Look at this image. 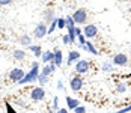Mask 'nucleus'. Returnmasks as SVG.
Listing matches in <instances>:
<instances>
[{"mask_svg":"<svg viewBox=\"0 0 131 113\" xmlns=\"http://www.w3.org/2000/svg\"><path fill=\"white\" fill-rule=\"evenodd\" d=\"M98 33V27L95 24H86L84 26V30H83V35L88 38V39H92V38L96 36Z\"/></svg>","mask_w":131,"mask_h":113,"instance_id":"7","label":"nucleus"},{"mask_svg":"<svg viewBox=\"0 0 131 113\" xmlns=\"http://www.w3.org/2000/svg\"><path fill=\"white\" fill-rule=\"evenodd\" d=\"M56 18H57V17H56ZM56 27H57V21L54 20V21H51V23H50V27H48V33H53Z\"/></svg>","mask_w":131,"mask_h":113,"instance_id":"23","label":"nucleus"},{"mask_svg":"<svg viewBox=\"0 0 131 113\" xmlns=\"http://www.w3.org/2000/svg\"><path fill=\"white\" fill-rule=\"evenodd\" d=\"M57 89H59V90H62V89H63V81H62V80H59V81H57Z\"/></svg>","mask_w":131,"mask_h":113,"instance_id":"30","label":"nucleus"},{"mask_svg":"<svg viewBox=\"0 0 131 113\" xmlns=\"http://www.w3.org/2000/svg\"><path fill=\"white\" fill-rule=\"evenodd\" d=\"M88 71H89V62L84 60V59L83 60H79L77 65H75V73L80 75V74H86Z\"/></svg>","mask_w":131,"mask_h":113,"instance_id":"8","label":"nucleus"},{"mask_svg":"<svg viewBox=\"0 0 131 113\" xmlns=\"http://www.w3.org/2000/svg\"><path fill=\"white\" fill-rule=\"evenodd\" d=\"M38 81H39L41 85H45V83L48 81V77H47V75H44V74H39V77H38Z\"/></svg>","mask_w":131,"mask_h":113,"instance_id":"21","label":"nucleus"},{"mask_svg":"<svg viewBox=\"0 0 131 113\" xmlns=\"http://www.w3.org/2000/svg\"><path fill=\"white\" fill-rule=\"evenodd\" d=\"M12 56H14L15 60H24L26 59V51L24 50H14Z\"/></svg>","mask_w":131,"mask_h":113,"instance_id":"15","label":"nucleus"},{"mask_svg":"<svg viewBox=\"0 0 131 113\" xmlns=\"http://www.w3.org/2000/svg\"><path fill=\"white\" fill-rule=\"evenodd\" d=\"M53 62L56 63V66H60L62 63H63V53H62V50H57L54 51V60Z\"/></svg>","mask_w":131,"mask_h":113,"instance_id":"12","label":"nucleus"},{"mask_svg":"<svg viewBox=\"0 0 131 113\" xmlns=\"http://www.w3.org/2000/svg\"><path fill=\"white\" fill-rule=\"evenodd\" d=\"M125 90H127V85H125V83H119L118 85V92L119 94H125Z\"/></svg>","mask_w":131,"mask_h":113,"instance_id":"22","label":"nucleus"},{"mask_svg":"<svg viewBox=\"0 0 131 113\" xmlns=\"http://www.w3.org/2000/svg\"><path fill=\"white\" fill-rule=\"evenodd\" d=\"M79 60H80V51H77V50L69 51V54H68V65L71 66L72 63L79 62Z\"/></svg>","mask_w":131,"mask_h":113,"instance_id":"10","label":"nucleus"},{"mask_svg":"<svg viewBox=\"0 0 131 113\" xmlns=\"http://www.w3.org/2000/svg\"><path fill=\"white\" fill-rule=\"evenodd\" d=\"M56 21H57V27H59V30H62V29H65L66 27L65 17H59V18H56Z\"/></svg>","mask_w":131,"mask_h":113,"instance_id":"18","label":"nucleus"},{"mask_svg":"<svg viewBox=\"0 0 131 113\" xmlns=\"http://www.w3.org/2000/svg\"><path fill=\"white\" fill-rule=\"evenodd\" d=\"M45 94L47 92L44 90V88L38 86V88H33L30 90V98H32V101H42L45 98Z\"/></svg>","mask_w":131,"mask_h":113,"instance_id":"3","label":"nucleus"},{"mask_svg":"<svg viewBox=\"0 0 131 113\" xmlns=\"http://www.w3.org/2000/svg\"><path fill=\"white\" fill-rule=\"evenodd\" d=\"M66 106H68L69 110H74L80 106V101L75 100V98H71V97H66Z\"/></svg>","mask_w":131,"mask_h":113,"instance_id":"13","label":"nucleus"},{"mask_svg":"<svg viewBox=\"0 0 131 113\" xmlns=\"http://www.w3.org/2000/svg\"><path fill=\"white\" fill-rule=\"evenodd\" d=\"M42 2H50V0H42Z\"/></svg>","mask_w":131,"mask_h":113,"instance_id":"34","label":"nucleus"},{"mask_svg":"<svg viewBox=\"0 0 131 113\" xmlns=\"http://www.w3.org/2000/svg\"><path fill=\"white\" fill-rule=\"evenodd\" d=\"M0 29H2V27H0Z\"/></svg>","mask_w":131,"mask_h":113,"instance_id":"37","label":"nucleus"},{"mask_svg":"<svg viewBox=\"0 0 131 113\" xmlns=\"http://www.w3.org/2000/svg\"><path fill=\"white\" fill-rule=\"evenodd\" d=\"M113 63L118 65V66H125V65L128 63V57H127V54H124V53H118V54H115V57H113Z\"/></svg>","mask_w":131,"mask_h":113,"instance_id":"9","label":"nucleus"},{"mask_svg":"<svg viewBox=\"0 0 131 113\" xmlns=\"http://www.w3.org/2000/svg\"><path fill=\"white\" fill-rule=\"evenodd\" d=\"M33 113H36V112H33Z\"/></svg>","mask_w":131,"mask_h":113,"instance_id":"36","label":"nucleus"},{"mask_svg":"<svg viewBox=\"0 0 131 113\" xmlns=\"http://www.w3.org/2000/svg\"><path fill=\"white\" fill-rule=\"evenodd\" d=\"M24 75H26V73H24L23 68H14V69H11V73H9V80H11V81H15V83H18Z\"/></svg>","mask_w":131,"mask_h":113,"instance_id":"4","label":"nucleus"},{"mask_svg":"<svg viewBox=\"0 0 131 113\" xmlns=\"http://www.w3.org/2000/svg\"><path fill=\"white\" fill-rule=\"evenodd\" d=\"M44 18H45L47 23L54 21V20H56V17H54V9H47V11L44 12Z\"/></svg>","mask_w":131,"mask_h":113,"instance_id":"14","label":"nucleus"},{"mask_svg":"<svg viewBox=\"0 0 131 113\" xmlns=\"http://www.w3.org/2000/svg\"><path fill=\"white\" fill-rule=\"evenodd\" d=\"M27 48L30 51H33V54H35L36 57H41V56H42V50H41L39 45H33V44H32V45H29Z\"/></svg>","mask_w":131,"mask_h":113,"instance_id":"16","label":"nucleus"},{"mask_svg":"<svg viewBox=\"0 0 131 113\" xmlns=\"http://www.w3.org/2000/svg\"><path fill=\"white\" fill-rule=\"evenodd\" d=\"M72 20H74L75 24H84L86 20H88V12L83 8H80V9H77L75 12L72 14Z\"/></svg>","mask_w":131,"mask_h":113,"instance_id":"2","label":"nucleus"},{"mask_svg":"<svg viewBox=\"0 0 131 113\" xmlns=\"http://www.w3.org/2000/svg\"><path fill=\"white\" fill-rule=\"evenodd\" d=\"M12 0H0V6H6V5H11Z\"/></svg>","mask_w":131,"mask_h":113,"instance_id":"28","label":"nucleus"},{"mask_svg":"<svg viewBox=\"0 0 131 113\" xmlns=\"http://www.w3.org/2000/svg\"><path fill=\"white\" fill-rule=\"evenodd\" d=\"M41 59H42V62L44 63H51L54 60V51H42V56H41Z\"/></svg>","mask_w":131,"mask_h":113,"instance_id":"11","label":"nucleus"},{"mask_svg":"<svg viewBox=\"0 0 131 113\" xmlns=\"http://www.w3.org/2000/svg\"><path fill=\"white\" fill-rule=\"evenodd\" d=\"M131 112V104L130 106H127L125 109H121V110H118V113H130Z\"/></svg>","mask_w":131,"mask_h":113,"instance_id":"27","label":"nucleus"},{"mask_svg":"<svg viewBox=\"0 0 131 113\" xmlns=\"http://www.w3.org/2000/svg\"><path fill=\"white\" fill-rule=\"evenodd\" d=\"M86 47H88V51H89V53H92V54H95V56L98 54V50L95 48V45H93L92 42H86Z\"/></svg>","mask_w":131,"mask_h":113,"instance_id":"19","label":"nucleus"},{"mask_svg":"<svg viewBox=\"0 0 131 113\" xmlns=\"http://www.w3.org/2000/svg\"><path fill=\"white\" fill-rule=\"evenodd\" d=\"M81 33H83V30H81L80 27H75V35L79 36V35H81Z\"/></svg>","mask_w":131,"mask_h":113,"instance_id":"31","label":"nucleus"},{"mask_svg":"<svg viewBox=\"0 0 131 113\" xmlns=\"http://www.w3.org/2000/svg\"><path fill=\"white\" fill-rule=\"evenodd\" d=\"M62 41H63V44H65V45H68V44H69V36H68V35H63Z\"/></svg>","mask_w":131,"mask_h":113,"instance_id":"29","label":"nucleus"},{"mask_svg":"<svg viewBox=\"0 0 131 113\" xmlns=\"http://www.w3.org/2000/svg\"><path fill=\"white\" fill-rule=\"evenodd\" d=\"M130 11H131V8H130Z\"/></svg>","mask_w":131,"mask_h":113,"instance_id":"35","label":"nucleus"},{"mask_svg":"<svg viewBox=\"0 0 131 113\" xmlns=\"http://www.w3.org/2000/svg\"><path fill=\"white\" fill-rule=\"evenodd\" d=\"M56 113H68V109H59Z\"/></svg>","mask_w":131,"mask_h":113,"instance_id":"32","label":"nucleus"},{"mask_svg":"<svg viewBox=\"0 0 131 113\" xmlns=\"http://www.w3.org/2000/svg\"><path fill=\"white\" fill-rule=\"evenodd\" d=\"M35 38L36 39H42V38L45 36V35H48V27L44 24V23H39V24L35 27Z\"/></svg>","mask_w":131,"mask_h":113,"instance_id":"6","label":"nucleus"},{"mask_svg":"<svg viewBox=\"0 0 131 113\" xmlns=\"http://www.w3.org/2000/svg\"><path fill=\"white\" fill-rule=\"evenodd\" d=\"M130 75H131V74H130Z\"/></svg>","mask_w":131,"mask_h":113,"instance_id":"38","label":"nucleus"},{"mask_svg":"<svg viewBox=\"0 0 131 113\" xmlns=\"http://www.w3.org/2000/svg\"><path fill=\"white\" fill-rule=\"evenodd\" d=\"M103 71H113V65L112 63H108V62H104L103 63Z\"/></svg>","mask_w":131,"mask_h":113,"instance_id":"20","label":"nucleus"},{"mask_svg":"<svg viewBox=\"0 0 131 113\" xmlns=\"http://www.w3.org/2000/svg\"><path fill=\"white\" fill-rule=\"evenodd\" d=\"M18 104H20L21 107H26V102H24V101H21V100H18Z\"/></svg>","mask_w":131,"mask_h":113,"instance_id":"33","label":"nucleus"},{"mask_svg":"<svg viewBox=\"0 0 131 113\" xmlns=\"http://www.w3.org/2000/svg\"><path fill=\"white\" fill-rule=\"evenodd\" d=\"M69 88H71V90H74V92H79L80 89L83 88V78L80 75H74L71 78V81H69Z\"/></svg>","mask_w":131,"mask_h":113,"instance_id":"5","label":"nucleus"},{"mask_svg":"<svg viewBox=\"0 0 131 113\" xmlns=\"http://www.w3.org/2000/svg\"><path fill=\"white\" fill-rule=\"evenodd\" d=\"M74 113H86V107L80 104V106L77 107V109H74Z\"/></svg>","mask_w":131,"mask_h":113,"instance_id":"26","label":"nucleus"},{"mask_svg":"<svg viewBox=\"0 0 131 113\" xmlns=\"http://www.w3.org/2000/svg\"><path fill=\"white\" fill-rule=\"evenodd\" d=\"M20 42H21V45H26V47H29V45H32V38L29 36V35H23V36H21V39H20Z\"/></svg>","mask_w":131,"mask_h":113,"instance_id":"17","label":"nucleus"},{"mask_svg":"<svg viewBox=\"0 0 131 113\" xmlns=\"http://www.w3.org/2000/svg\"><path fill=\"white\" fill-rule=\"evenodd\" d=\"M53 110H56V112L59 110V98L57 97L53 98Z\"/></svg>","mask_w":131,"mask_h":113,"instance_id":"24","label":"nucleus"},{"mask_svg":"<svg viewBox=\"0 0 131 113\" xmlns=\"http://www.w3.org/2000/svg\"><path fill=\"white\" fill-rule=\"evenodd\" d=\"M5 107H6V113H17L15 110H14V107L9 104V102H8V101L5 102Z\"/></svg>","mask_w":131,"mask_h":113,"instance_id":"25","label":"nucleus"},{"mask_svg":"<svg viewBox=\"0 0 131 113\" xmlns=\"http://www.w3.org/2000/svg\"><path fill=\"white\" fill-rule=\"evenodd\" d=\"M41 74V69H39V63L35 62L32 63V69L27 73L20 81H18V85H27V83H32V81H38V77Z\"/></svg>","mask_w":131,"mask_h":113,"instance_id":"1","label":"nucleus"}]
</instances>
